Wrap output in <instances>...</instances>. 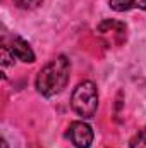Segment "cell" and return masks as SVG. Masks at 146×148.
Masks as SVG:
<instances>
[{
	"mask_svg": "<svg viewBox=\"0 0 146 148\" xmlns=\"http://www.w3.org/2000/svg\"><path fill=\"white\" fill-rule=\"evenodd\" d=\"M71 77V60L65 55L52 59L36 76V90L45 98H52L64 91Z\"/></svg>",
	"mask_w": 146,
	"mask_h": 148,
	"instance_id": "cell-1",
	"label": "cell"
},
{
	"mask_svg": "<svg viewBox=\"0 0 146 148\" xmlns=\"http://www.w3.org/2000/svg\"><path fill=\"white\" fill-rule=\"evenodd\" d=\"M71 107L83 119L95 117L98 110V88L93 81H83L74 88L71 97Z\"/></svg>",
	"mask_w": 146,
	"mask_h": 148,
	"instance_id": "cell-2",
	"label": "cell"
},
{
	"mask_svg": "<svg viewBox=\"0 0 146 148\" xmlns=\"http://www.w3.org/2000/svg\"><path fill=\"white\" fill-rule=\"evenodd\" d=\"M71 143L76 148H91L93 140H95V133L91 129L89 124H86L84 121H74L69 126V133H67Z\"/></svg>",
	"mask_w": 146,
	"mask_h": 148,
	"instance_id": "cell-3",
	"label": "cell"
},
{
	"mask_svg": "<svg viewBox=\"0 0 146 148\" xmlns=\"http://www.w3.org/2000/svg\"><path fill=\"white\" fill-rule=\"evenodd\" d=\"M9 48L12 50L14 57H16L17 60H21V62H24V64H33L35 59H36V57H35V52H33V48H31V45H29L26 40H23L21 36L12 38Z\"/></svg>",
	"mask_w": 146,
	"mask_h": 148,
	"instance_id": "cell-4",
	"label": "cell"
},
{
	"mask_svg": "<svg viewBox=\"0 0 146 148\" xmlns=\"http://www.w3.org/2000/svg\"><path fill=\"white\" fill-rule=\"evenodd\" d=\"M108 5L115 12H126L132 9L146 10V0H108Z\"/></svg>",
	"mask_w": 146,
	"mask_h": 148,
	"instance_id": "cell-5",
	"label": "cell"
},
{
	"mask_svg": "<svg viewBox=\"0 0 146 148\" xmlns=\"http://www.w3.org/2000/svg\"><path fill=\"white\" fill-rule=\"evenodd\" d=\"M131 148H146V129L139 131L138 134H134L129 141Z\"/></svg>",
	"mask_w": 146,
	"mask_h": 148,
	"instance_id": "cell-6",
	"label": "cell"
},
{
	"mask_svg": "<svg viewBox=\"0 0 146 148\" xmlns=\"http://www.w3.org/2000/svg\"><path fill=\"white\" fill-rule=\"evenodd\" d=\"M14 3L19 7V9H26V10H31V9H36L43 3V0H14Z\"/></svg>",
	"mask_w": 146,
	"mask_h": 148,
	"instance_id": "cell-7",
	"label": "cell"
},
{
	"mask_svg": "<svg viewBox=\"0 0 146 148\" xmlns=\"http://www.w3.org/2000/svg\"><path fill=\"white\" fill-rule=\"evenodd\" d=\"M14 53H12V50L7 47V45H3L2 47V66L3 67H7V66H12L14 64Z\"/></svg>",
	"mask_w": 146,
	"mask_h": 148,
	"instance_id": "cell-8",
	"label": "cell"
},
{
	"mask_svg": "<svg viewBox=\"0 0 146 148\" xmlns=\"http://www.w3.org/2000/svg\"><path fill=\"white\" fill-rule=\"evenodd\" d=\"M2 147H3V148H7V141H5V140H2Z\"/></svg>",
	"mask_w": 146,
	"mask_h": 148,
	"instance_id": "cell-9",
	"label": "cell"
}]
</instances>
